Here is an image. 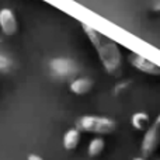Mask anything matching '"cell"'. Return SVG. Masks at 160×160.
<instances>
[{"label": "cell", "mask_w": 160, "mask_h": 160, "mask_svg": "<svg viewBox=\"0 0 160 160\" xmlns=\"http://www.w3.org/2000/svg\"><path fill=\"white\" fill-rule=\"evenodd\" d=\"M97 55H98L100 61H101L102 68L105 69V72L111 76H115L121 72V52L119 48L115 42L110 41V39L102 37V41L100 44V47L96 49Z\"/></svg>", "instance_id": "6da1fadb"}, {"label": "cell", "mask_w": 160, "mask_h": 160, "mask_svg": "<svg viewBox=\"0 0 160 160\" xmlns=\"http://www.w3.org/2000/svg\"><path fill=\"white\" fill-rule=\"evenodd\" d=\"M76 128L80 132L110 135L117 129V122L110 117L102 115H83L76 121Z\"/></svg>", "instance_id": "7a4b0ae2"}, {"label": "cell", "mask_w": 160, "mask_h": 160, "mask_svg": "<svg viewBox=\"0 0 160 160\" xmlns=\"http://www.w3.org/2000/svg\"><path fill=\"white\" fill-rule=\"evenodd\" d=\"M160 145V114L156 117V119L149 125L146 131H145L143 139L141 143V150L143 158H149L156 152V149Z\"/></svg>", "instance_id": "3957f363"}, {"label": "cell", "mask_w": 160, "mask_h": 160, "mask_svg": "<svg viewBox=\"0 0 160 160\" xmlns=\"http://www.w3.org/2000/svg\"><path fill=\"white\" fill-rule=\"evenodd\" d=\"M49 68L52 73L58 78H69L78 73L79 68L73 59L69 58H55L49 62Z\"/></svg>", "instance_id": "277c9868"}, {"label": "cell", "mask_w": 160, "mask_h": 160, "mask_svg": "<svg viewBox=\"0 0 160 160\" xmlns=\"http://www.w3.org/2000/svg\"><path fill=\"white\" fill-rule=\"evenodd\" d=\"M129 63L135 68L136 70L145 73L149 76H160V66H158L156 63L148 61L146 58L136 53H131L129 55Z\"/></svg>", "instance_id": "5b68a950"}, {"label": "cell", "mask_w": 160, "mask_h": 160, "mask_svg": "<svg viewBox=\"0 0 160 160\" xmlns=\"http://www.w3.org/2000/svg\"><path fill=\"white\" fill-rule=\"evenodd\" d=\"M0 28L6 35H14L18 30L17 18L10 8H3L0 10Z\"/></svg>", "instance_id": "8992f818"}, {"label": "cell", "mask_w": 160, "mask_h": 160, "mask_svg": "<svg viewBox=\"0 0 160 160\" xmlns=\"http://www.w3.org/2000/svg\"><path fill=\"white\" fill-rule=\"evenodd\" d=\"M94 86V82L90 78H76L70 82L69 90L76 96H84L90 93Z\"/></svg>", "instance_id": "52a82bcc"}, {"label": "cell", "mask_w": 160, "mask_h": 160, "mask_svg": "<svg viewBox=\"0 0 160 160\" xmlns=\"http://www.w3.org/2000/svg\"><path fill=\"white\" fill-rule=\"evenodd\" d=\"M80 138H82V132L78 128H72V129L66 131L63 135V139H62L63 148L66 150H75L80 143Z\"/></svg>", "instance_id": "ba28073f"}, {"label": "cell", "mask_w": 160, "mask_h": 160, "mask_svg": "<svg viewBox=\"0 0 160 160\" xmlns=\"http://www.w3.org/2000/svg\"><path fill=\"white\" fill-rule=\"evenodd\" d=\"M131 124L135 128L136 131H146L150 125V117L148 112H143V111H138L132 115L131 118Z\"/></svg>", "instance_id": "9c48e42d"}, {"label": "cell", "mask_w": 160, "mask_h": 160, "mask_svg": "<svg viewBox=\"0 0 160 160\" xmlns=\"http://www.w3.org/2000/svg\"><path fill=\"white\" fill-rule=\"evenodd\" d=\"M105 148V141L101 138V136H97V138L91 139L88 142V146H87V153L90 158H97L98 155H101L102 150Z\"/></svg>", "instance_id": "30bf717a"}, {"label": "cell", "mask_w": 160, "mask_h": 160, "mask_svg": "<svg viewBox=\"0 0 160 160\" xmlns=\"http://www.w3.org/2000/svg\"><path fill=\"white\" fill-rule=\"evenodd\" d=\"M10 66H11V61L7 56L0 53V70H7V69H10Z\"/></svg>", "instance_id": "8fae6325"}, {"label": "cell", "mask_w": 160, "mask_h": 160, "mask_svg": "<svg viewBox=\"0 0 160 160\" xmlns=\"http://www.w3.org/2000/svg\"><path fill=\"white\" fill-rule=\"evenodd\" d=\"M128 86H129V82H121L119 84H117L115 86V94H119L124 88H127Z\"/></svg>", "instance_id": "7c38bea8"}, {"label": "cell", "mask_w": 160, "mask_h": 160, "mask_svg": "<svg viewBox=\"0 0 160 160\" xmlns=\"http://www.w3.org/2000/svg\"><path fill=\"white\" fill-rule=\"evenodd\" d=\"M149 13L153 14V16H160V3L159 4H156V6H153V7L150 8Z\"/></svg>", "instance_id": "4fadbf2b"}, {"label": "cell", "mask_w": 160, "mask_h": 160, "mask_svg": "<svg viewBox=\"0 0 160 160\" xmlns=\"http://www.w3.org/2000/svg\"><path fill=\"white\" fill-rule=\"evenodd\" d=\"M27 160H44V159H42L41 156H38V155H34V153H31V155H28Z\"/></svg>", "instance_id": "5bb4252c"}, {"label": "cell", "mask_w": 160, "mask_h": 160, "mask_svg": "<svg viewBox=\"0 0 160 160\" xmlns=\"http://www.w3.org/2000/svg\"><path fill=\"white\" fill-rule=\"evenodd\" d=\"M133 160H146V158H143V156H138V158H133Z\"/></svg>", "instance_id": "9a60e30c"}]
</instances>
